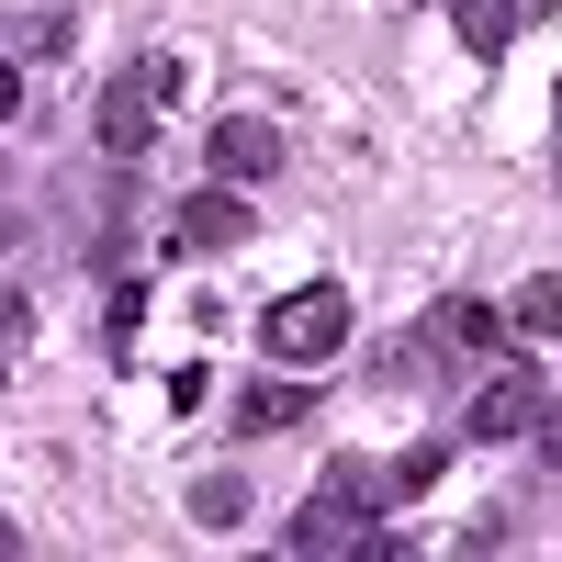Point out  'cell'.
<instances>
[{
  "label": "cell",
  "instance_id": "cell-14",
  "mask_svg": "<svg viewBox=\"0 0 562 562\" xmlns=\"http://www.w3.org/2000/svg\"><path fill=\"white\" fill-rule=\"evenodd\" d=\"M529 439H540V450L562 461V405H540V428H529Z\"/></svg>",
  "mask_w": 562,
  "mask_h": 562
},
{
  "label": "cell",
  "instance_id": "cell-12",
  "mask_svg": "<svg viewBox=\"0 0 562 562\" xmlns=\"http://www.w3.org/2000/svg\"><path fill=\"white\" fill-rule=\"evenodd\" d=\"M439 461H450L439 439H428V450H405V461H394V473H383V506H416V495H428V484H439Z\"/></svg>",
  "mask_w": 562,
  "mask_h": 562
},
{
  "label": "cell",
  "instance_id": "cell-11",
  "mask_svg": "<svg viewBox=\"0 0 562 562\" xmlns=\"http://www.w3.org/2000/svg\"><path fill=\"white\" fill-rule=\"evenodd\" d=\"M192 518H203V529H237V518H248V484H237V473H203V484H192Z\"/></svg>",
  "mask_w": 562,
  "mask_h": 562
},
{
  "label": "cell",
  "instance_id": "cell-16",
  "mask_svg": "<svg viewBox=\"0 0 562 562\" xmlns=\"http://www.w3.org/2000/svg\"><path fill=\"white\" fill-rule=\"evenodd\" d=\"M12 551H23V529H12V518H0V562H12Z\"/></svg>",
  "mask_w": 562,
  "mask_h": 562
},
{
  "label": "cell",
  "instance_id": "cell-1",
  "mask_svg": "<svg viewBox=\"0 0 562 562\" xmlns=\"http://www.w3.org/2000/svg\"><path fill=\"white\" fill-rule=\"evenodd\" d=\"M180 102V57H135V68H113V90H102V113H90V135H102V158L124 169V158H147V135H158V113Z\"/></svg>",
  "mask_w": 562,
  "mask_h": 562
},
{
  "label": "cell",
  "instance_id": "cell-3",
  "mask_svg": "<svg viewBox=\"0 0 562 562\" xmlns=\"http://www.w3.org/2000/svg\"><path fill=\"white\" fill-rule=\"evenodd\" d=\"M383 495L371 484V461H326V484H315V506L293 529H281V551H360V506Z\"/></svg>",
  "mask_w": 562,
  "mask_h": 562
},
{
  "label": "cell",
  "instance_id": "cell-7",
  "mask_svg": "<svg viewBox=\"0 0 562 562\" xmlns=\"http://www.w3.org/2000/svg\"><path fill=\"white\" fill-rule=\"evenodd\" d=\"M304 416H315V371H270V383H248V394H237V428H248V439L304 428Z\"/></svg>",
  "mask_w": 562,
  "mask_h": 562
},
{
  "label": "cell",
  "instance_id": "cell-2",
  "mask_svg": "<svg viewBox=\"0 0 562 562\" xmlns=\"http://www.w3.org/2000/svg\"><path fill=\"white\" fill-rule=\"evenodd\" d=\"M259 349H270L281 371H326V360L349 349V293H338V281H304V293H281L270 326H259Z\"/></svg>",
  "mask_w": 562,
  "mask_h": 562
},
{
  "label": "cell",
  "instance_id": "cell-8",
  "mask_svg": "<svg viewBox=\"0 0 562 562\" xmlns=\"http://www.w3.org/2000/svg\"><path fill=\"white\" fill-rule=\"evenodd\" d=\"M428 338H450V349H473V360H495V349H518V338H506V315H495V304H473V293H450V304L428 315Z\"/></svg>",
  "mask_w": 562,
  "mask_h": 562
},
{
  "label": "cell",
  "instance_id": "cell-9",
  "mask_svg": "<svg viewBox=\"0 0 562 562\" xmlns=\"http://www.w3.org/2000/svg\"><path fill=\"white\" fill-rule=\"evenodd\" d=\"M450 34L473 45V68H495L506 45H518V0H450Z\"/></svg>",
  "mask_w": 562,
  "mask_h": 562
},
{
  "label": "cell",
  "instance_id": "cell-6",
  "mask_svg": "<svg viewBox=\"0 0 562 562\" xmlns=\"http://www.w3.org/2000/svg\"><path fill=\"white\" fill-rule=\"evenodd\" d=\"M248 237H259V214H248L237 180H203V192L180 203V248H248Z\"/></svg>",
  "mask_w": 562,
  "mask_h": 562
},
{
  "label": "cell",
  "instance_id": "cell-13",
  "mask_svg": "<svg viewBox=\"0 0 562 562\" xmlns=\"http://www.w3.org/2000/svg\"><path fill=\"white\" fill-rule=\"evenodd\" d=\"M135 315H147V281H113V293H102V338H113V349H124Z\"/></svg>",
  "mask_w": 562,
  "mask_h": 562
},
{
  "label": "cell",
  "instance_id": "cell-4",
  "mask_svg": "<svg viewBox=\"0 0 562 562\" xmlns=\"http://www.w3.org/2000/svg\"><path fill=\"white\" fill-rule=\"evenodd\" d=\"M540 405H551V394H540V371L495 349V371L473 383V439H529V428H540Z\"/></svg>",
  "mask_w": 562,
  "mask_h": 562
},
{
  "label": "cell",
  "instance_id": "cell-5",
  "mask_svg": "<svg viewBox=\"0 0 562 562\" xmlns=\"http://www.w3.org/2000/svg\"><path fill=\"white\" fill-rule=\"evenodd\" d=\"M203 169H214V180H237V192H248V180H270V169H281V124L225 113V124L203 135Z\"/></svg>",
  "mask_w": 562,
  "mask_h": 562
},
{
  "label": "cell",
  "instance_id": "cell-15",
  "mask_svg": "<svg viewBox=\"0 0 562 562\" xmlns=\"http://www.w3.org/2000/svg\"><path fill=\"white\" fill-rule=\"evenodd\" d=\"M23 113V68H0V124H12Z\"/></svg>",
  "mask_w": 562,
  "mask_h": 562
},
{
  "label": "cell",
  "instance_id": "cell-10",
  "mask_svg": "<svg viewBox=\"0 0 562 562\" xmlns=\"http://www.w3.org/2000/svg\"><path fill=\"white\" fill-rule=\"evenodd\" d=\"M506 326H518V338H562V270L518 281V304H506Z\"/></svg>",
  "mask_w": 562,
  "mask_h": 562
}]
</instances>
